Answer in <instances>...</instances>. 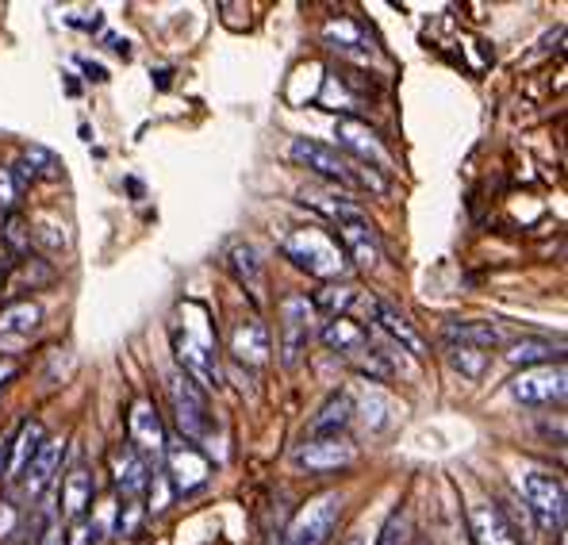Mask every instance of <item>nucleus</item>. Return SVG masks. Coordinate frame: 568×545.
I'll list each match as a JSON object with an SVG mask.
<instances>
[{"instance_id":"f257e3e1","label":"nucleus","mask_w":568,"mask_h":545,"mask_svg":"<svg viewBox=\"0 0 568 545\" xmlns=\"http://www.w3.org/2000/svg\"><path fill=\"white\" fill-rule=\"evenodd\" d=\"M170 346L178 357V373H185L196 388H223L220 339H215L212 312L200 300H185L170 319Z\"/></svg>"},{"instance_id":"f03ea898","label":"nucleus","mask_w":568,"mask_h":545,"mask_svg":"<svg viewBox=\"0 0 568 545\" xmlns=\"http://www.w3.org/2000/svg\"><path fill=\"white\" fill-rule=\"evenodd\" d=\"M288 154L296 165H304V170H312L315 178L338 184V189H346V192H384L388 189V181H384L381 173H373L369 165H357L354 158L338 154V150L327 147V142L296 139L288 147Z\"/></svg>"},{"instance_id":"7ed1b4c3","label":"nucleus","mask_w":568,"mask_h":545,"mask_svg":"<svg viewBox=\"0 0 568 545\" xmlns=\"http://www.w3.org/2000/svg\"><path fill=\"white\" fill-rule=\"evenodd\" d=\"M281 250L296 270H304L307 276H320V281H342L349 273L346 250L320 228H296L284 239Z\"/></svg>"},{"instance_id":"20e7f679","label":"nucleus","mask_w":568,"mask_h":545,"mask_svg":"<svg viewBox=\"0 0 568 545\" xmlns=\"http://www.w3.org/2000/svg\"><path fill=\"white\" fill-rule=\"evenodd\" d=\"M442 346H446V357H449V365H454V373L469 376V381H480L491 365V350L499 346V334L491 323H446Z\"/></svg>"},{"instance_id":"39448f33","label":"nucleus","mask_w":568,"mask_h":545,"mask_svg":"<svg viewBox=\"0 0 568 545\" xmlns=\"http://www.w3.org/2000/svg\"><path fill=\"white\" fill-rule=\"evenodd\" d=\"M281 315V362L288 369H296L304 362V350L312 342V331H315V304L304 296V292H288L277 307Z\"/></svg>"},{"instance_id":"423d86ee","label":"nucleus","mask_w":568,"mask_h":545,"mask_svg":"<svg viewBox=\"0 0 568 545\" xmlns=\"http://www.w3.org/2000/svg\"><path fill=\"white\" fill-rule=\"evenodd\" d=\"M165 423L158 415V407L150 400H135L128 411V446L135 450V457L150 473H162V461H165Z\"/></svg>"},{"instance_id":"0eeeda50","label":"nucleus","mask_w":568,"mask_h":545,"mask_svg":"<svg viewBox=\"0 0 568 545\" xmlns=\"http://www.w3.org/2000/svg\"><path fill=\"white\" fill-rule=\"evenodd\" d=\"M165 396H170V407H173V418H178L181 438L200 442L207 431H212V415H207L204 388H196L185 373L165 376Z\"/></svg>"},{"instance_id":"6e6552de","label":"nucleus","mask_w":568,"mask_h":545,"mask_svg":"<svg viewBox=\"0 0 568 545\" xmlns=\"http://www.w3.org/2000/svg\"><path fill=\"white\" fill-rule=\"evenodd\" d=\"M338 515H342V499L334 492L304 503L296 511V518L288 523V531H284L281 545H327L334 526H338Z\"/></svg>"},{"instance_id":"1a4fd4ad","label":"nucleus","mask_w":568,"mask_h":545,"mask_svg":"<svg viewBox=\"0 0 568 545\" xmlns=\"http://www.w3.org/2000/svg\"><path fill=\"white\" fill-rule=\"evenodd\" d=\"M523 496L530 503L534 518H538L541 531L549 534H561L565 531V481L554 473H541V468H534V473L523 476Z\"/></svg>"},{"instance_id":"9d476101","label":"nucleus","mask_w":568,"mask_h":545,"mask_svg":"<svg viewBox=\"0 0 568 545\" xmlns=\"http://www.w3.org/2000/svg\"><path fill=\"white\" fill-rule=\"evenodd\" d=\"M165 476H170L173 492L189 496V492H196L207 484V476H212V461H207L204 450L189 438L165 442Z\"/></svg>"},{"instance_id":"9b49d317","label":"nucleus","mask_w":568,"mask_h":545,"mask_svg":"<svg viewBox=\"0 0 568 545\" xmlns=\"http://www.w3.org/2000/svg\"><path fill=\"white\" fill-rule=\"evenodd\" d=\"M568 388L565 376V362H549V365H534L523 369L519 376L511 381V396L526 407H546V404H561Z\"/></svg>"},{"instance_id":"f8f14e48","label":"nucleus","mask_w":568,"mask_h":545,"mask_svg":"<svg viewBox=\"0 0 568 545\" xmlns=\"http://www.w3.org/2000/svg\"><path fill=\"white\" fill-rule=\"evenodd\" d=\"M362 307H365V319L373 323V331L384 334L392 346L407 350L412 357H426L423 334L415 331L412 323H407V315L399 312V307H392L388 300H381V296H362Z\"/></svg>"},{"instance_id":"ddd939ff","label":"nucleus","mask_w":568,"mask_h":545,"mask_svg":"<svg viewBox=\"0 0 568 545\" xmlns=\"http://www.w3.org/2000/svg\"><path fill=\"white\" fill-rule=\"evenodd\" d=\"M292 461L304 473H342L357 461V446L349 438H307Z\"/></svg>"},{"instance_id":"4468645a","label":"nucleus","mask_w":568,"mask_h":545,"mask_svg":"<svg viewBox=\"0 0 568 545\" xmlns=\"http://www.w3.org/2000/svg\"><path fill=\"white\" fill-rule=\"evenodd\" d=\"M334 135H338L342 147L354 154V162H369L373 170H392V158H388V150H384V142L377 139V131L373 128H365V123H357V120H346L342 115L338 123H334Z\"/></svg>"},{"instance_id":"2eb2a0df","label":"nucleus","mask_w":568,"mask_h":545,"mask_svg":"<svg viewBox=\"0 0 568 545\" xmlns=\"http://www.w3.org/2000/svg\"><path fill=\"white\" fill-rule=\"evenodd\" d=\"M338 234H342V250H346V258L357 265V270H369V273L377 270L381 265V239L365 215L338 223Z\"/></svg>"},{"instance_id":"dca6fc26","label":"nucleus","mask_w":568,"mask_h":545,"mask_svg":"<svg viewBox=\"0 0 568 545\" xmlns=\"http://www.w3.org/2000/svg\"><path fill=\"white\" fill-rule=\"evenodd\" d=\"M112 476H115V488H120V503H135V507H142V496H146V484H150V468L135 457V450H131L128 442L112 450Z\"/></svg>"},{"instance_id":"f3484780","label":"nucleus","mask_w":568,"mask_h":545,"mask_svg":"<svg viewBox=\"0 0 568 545\" xmlns=\"http://www.w3.org/2000/svg\"><path fill=\"white\" fill-rule=\"evenodd\" d=\"M270 331H265V323L257 315L250 319H239L235 331H231V354H235V362L257 369L270 362Z\"/></svg>"},{"instance_id":"a211bd4d","label":"nucleus","mask_w":568,"mask_h":545,"mask_svg":"<svg viewBox=\"0 0 568 545\" xmlns=\"http://www.w3.org/2000/svg\"><path fill=\"white\" fill-rule=\"evenodd\" d=\"M43 442H47L43 426H39L36 418H23L20 431L12 434V442H4V476H8V481H23L31 457L39 454V446H43Z\"/></svg>"},{"instance_id":"6ab92c4d","label":"nucleus","mask_w":568,"mask_h":545,"mask_svg":"<svg viewBox=\"0 0 568 545\" xmlns=\"http://www.w3.org/2000/svg\"><path fill=\"white\" fill-rule=\"evenodd\" d=\"M469 534H473V545H519L511 523H507L496 503H473Z\"/></svg>"},{"instance_id":"aec40b11","label":"nucleus","mask_w":568,"mask_h":545,"mask_svg":"<svg viewBox=\"0 0 568 545\" xmlns=\"http://www.w3.org/2000/svg\"><path fill=\"white\" fill-rule=\"evenodd\" d=\"M323 39H327L331 50H338L342 58H354V62H373V43L365 36L362 23H354L349 16H338V20H327L323 28Z\"/></svg>"},{"instance_id":"412c9836","label":"nucleus","mask_w":568,"mask_h":545,"mask_svg":"<svg viewBox=\"0 0 568 545\" xmlns=\"http://www.w3.org/2000/svg\"><path fill=\"white\" fill-rule=\"evenodd\" d=\"M354 423V400L346 392L331 396L327 404L320 407V415L307 426V438H346V426Z\"/></svg>"},{"instance_id":"4be33fe9","label":"nucleus","mask_w":568,"mask_h":545,"mask_svg":"<svg viewBox=\"0 0 568 545\" xmlns=\"http://www.w3.org/2000/svg\"><path fill=\"white\" fill-rule=\"evenodd\" d=\"M62 457H65V442L62 438H47L43 446H39V454L31 457L28 473H23V484H28L31 496H43L47 484L58 476V468H62Z\"/></svg>"},{"instance_id":"5701e85b","label":"nucleus","mask_w":568,"mask_h":545,"mask_svg":"<svg viewBox=\"0 0 568 545\" xmlns=\"http://www.w3.org/2000/svg\"><path fill=\"white\" fill-rule=\"evenodd\" d=\"M89 507H93V476H89L85 465H73L62 481V515L78 523V518H85Z\"/></svg>"},{"instance_id":"b1692460","label":"nucleus","mask_w":568,"mask_h":545,"mask_svg":"<svg viewBox=\"0 0 568 545\" xmlns=\"http://www.w3.org/2000/svg\"><path fill=\"white\" fill-rule=\"evenodd\" d=\"M231 273L239 276V284L250 292V300L254 304H262V284H265V273H262V258H257V250L250 246V242H239V246H231Z\"/></svg>"},{"instance_id":"393cba45","label":"nucleus","mask_w":568,"mask_h":545,"mask_svg":"<svg viewBox=\"0 0 568 545\" xmlns=\"http://www.w3.org/2000/svg\"><path fill=\"white\" fill-rule=\"evenodd\" d=\"M504 357L511 365H523V369H534V365H549L557 357L561 362V354H557L554 342L546 339H526V342H515L511 350H504Z\"/></svg>"},{"instance_id":"a878e982","label":"nucleus","mask_w":568,"mask_h":545,"mask_svg":"<svg viewBox=\"0 0 568 545\" xmlns=\"http://www.w3.org/2000/svg\"><path fill=\"white\" fill-rule=\"evenodd\" d=\"M43 319V307L39 304H12L8 312H0V339L8 334H31Z\"/></svg>"},{"instance_id":"bb28decb","label":"nucleus","mask_w":568,"mask_h":545,"mask_svg":"<svg viewBox=\"0 0 568 545\" xmlns=\"http://www.w3.org/2000/svg\"><path fill=\"white\" fill-rule=\"evenodd\" d=\"M307 204H315L323 215H331L334 223H346V220H357V215H362V208H357L349 196H338V192H307Z\"/></svg>"},{"instance_id":"cd10ccee","label":"nucleus","mask_w":568,"mask_h":545,"mask_svg":"<svg viewBox=\"0 0 568 545\" xmlns=\"http://www.w3.org/2000/svg\"><path fill=\"white\" fill-rule=\"evenodd\" d=\"M357 396H362V418H365V426H369V431H381L384 423H388V400L381 396L377 388H369V384H365L362 392H357Z\"/></svg>"},{"instance_id":"c85d7f7f","label":"nucleus","mask_w":568,"mask_h":545,"mask_svg":"<svg viewBox=\"0 0 568 545\" xmlns=\"http://www.w3.org/2000/svg\"><path fill=\"white\" fill-rule=\"evenodd\" d=\"M407 538H412V518H407V511H392L377 545H407Z\"/></svg>"},{"instance_id":"c756f323","label":"nucleus","mask_w":568,"mask_h":545,"mask_svg":"<svg viewBox=\"0 0 568 545\" xmlns=\"http://www.w3.org/2000/svg\"><path fill=\"white\" fill-rule=\"evenodd\" d=\"M16 196H20V173L12 165H0V212H12Z\"/></svg>"},{"instance_id":"7c9ffc66","label":"nucleus","mask_w":568,"mask_h":545,"mask_svg":"<svg viewBox=\"0 0 568 545\" xmlns=\"http://www.w3.org/2000/svg\"><path fill=\"white\" fill-rule=\"evenodd\" d=\"M349 300H354V289H338V284H334V289H327L320 300H312V304H315V312H323V307H327V312H334V307H338V315H346Z\"/></svg>"},{"instance_id":"2f4dec72","label":"nucleus","mask_w":568,"mask_h":545,"mask_svg":"<svg viewBox=\"0 0 568 545\" xmlns=\"http://www.w3.org/2000/svg\"><path fill=\"white\" fill-rule=\"evenodd\" d=\"M16 526V507L8 499H0V538H8Z\"/></svg>"},{"instance_id":"473e14b6","label":"nucleus","mask_w":568,"mask_h":545,"mask_svg":"<svg viewBox=\"0 0 568 545\" xmlns=\"http://www.w3.org/2000/svg\"><path fill=\"white\" fill-rule=\"evenodd\" d=\"M349 545H365V542H349Z\"/></svg>"},{"instance_id":"72a5a7b5","label":"nucleus","mask_w":568,"mask_h":545,"mask_svg":"<svg viewBox=\"0 0 568 545\" xmlns=\"http://www.w3.org/2000/svg\"><path fill=\"white\" fill-rule=\"evenodd\" d=\"M28 545H31V542H28Z\"/></svg>"}]
</instances>
